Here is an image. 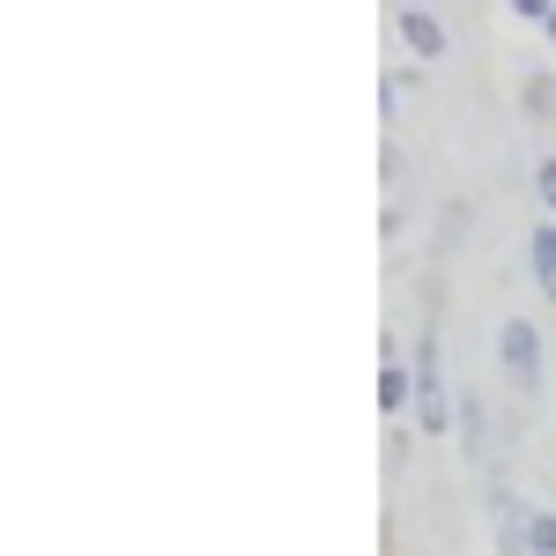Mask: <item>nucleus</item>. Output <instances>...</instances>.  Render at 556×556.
<instances>
[{
    "label": "nucleus",
    "mask_w": 556,
    "mask_h": 556,
    "mask_svg": "<svg viewBox=\"0 0 556 556\" xmlns=\"http://www.w3.org/2000/svg\"><path fill=\"white\" fill-rule=\"evenodd\" d=\"M497 364H505V379L519 393H542V334H534V319H505L497 327Z\"/></svg>",
    "instance_id": "nucleus-1"
},
{
    "label": "nucleus",
    "mask_w": 556,
    "mask_h": 556,
    "mask_svg": "<svg viewBox=\"0 0 556 556\" xmlns=\"http://www.w3.org/2000/svg\"><path fill=\"white\" fill-rule=\"evenodd\" d=\"M453 424V401H445V379H438V342H416V430L424 438H445Z\"/></svg>",
    "instance_id": "nucleus-2"
},
{
    "label": "nucleus",
    "mask_w": 556,
    "mask_h": 556,
    "mask_svg": "<svg viewBox=\"0 0 556 556\" xmlns=\"http://www.w3.org/2000/svg\"><path fill=\"white\" fill-rule=\"evenodd\" d=\"M386 23L401 30V45H408L416 60H445V45H453V30H445V23H438L430 8H393Z\"/></svg>",
    "instance_id": "nucleus-3"
},
{
    "label": "nucleus",
    "mask_w": 556,
    "mask_h": 556,
    "mask_svg": "<svg viewBox=\"0 0 556 556\" xmlns=\"http://www.w3.org/2000/svg\"><path fill=\"white\" fill-rule=\"evenodd\" d=\"M527 267H534V290L556 304V223H549V215H542L534 238H527Z\"/></svg>",
    "instance_id": "nucleus-4"
},
{
    "label": "nucleus",
    "mask_w": 556,
    "mask_h": 556,
    "mask_svg": "<svg viewBox=\"0 0 556 556\" xmlns=\"http://www.w3.org/2000/svg\"><path fill=\"white\" fill-rule=\"evenodd\" d=\"M408 401H416V364H393V356H386V364H379V408H386V416H401Z\"/></svg>",
    "instance_id": "nucleus-5"
},
{
    "label": "nucleus",
    "mask_w": 556,
    "mask_h": 556,
    "mask_svg": "<svg viewBox=\"0 0 556 556\" xmlns=\"http://www.w3.org/2000/svg\"><path fill=\"white\" fill-rule=\"evenodd\" d=\"M527 556H556V513L549 505L527 513Z\"/></svg>",
    "instance_id": "nucleus-6"
},
{
    "label": "nucleus",
    "mask_w": 556,
    "mask_h": 556,
    "mask_svg": "<svg viewBox=\"0 0 556 556\" xmlns=\"http://www.w3.org/2000/svg\"><path fill=\"white\" fill-rule=\"evenodd\" d=\"M534 201H542V208H549V223H556V156H542V164H534Z\"/></svg>",
    "instance_id": "nucleus-7"
},
{
    "label": "nucleus",
    "mask_w": 556,
    "mask_h": 556,
    "mask_svg": "<svg viewBox=\"0 0 556 556\" xmlns=\"http://www.w3.org/2000/svg\"><path fill=\"white\" fill-rule=\"evenodd\" d=\"M460 424H468V453H482V401H475V393L460 401Z\"/></svg>",
    "instance_id": "nucleus-8"
},
{
    "label": "nucleus",
    "mask_w": 556,
    "mask_h": 556,
    "mask_svg": "<svg viewBox=\"0 0 556 556\" xmlns=\"http://www.w3.org/2000/svg\"><path fill=\"white\" fill-rule=\"evenodd\" d=\"M542 38H549V45H556V8H549V15H542Z\"/></svg>",
    "instance_id": "nucleus-9"
}]
</instances>
